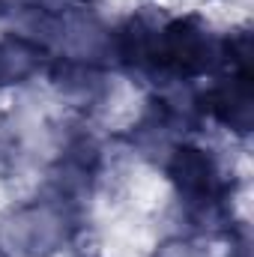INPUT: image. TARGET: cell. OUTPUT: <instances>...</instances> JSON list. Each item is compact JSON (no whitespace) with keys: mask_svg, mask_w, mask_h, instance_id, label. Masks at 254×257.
I'll list each match as a JSON object with an SVG mask.
<instances>
[{"mask_svg":"<svg viewBox=\"0 0 254 257\" xmlns=\"http://www.w3.org/2000/svg\"><path fill=\"white\" fill-rule=\"evenodd\" d=\"M48 60V48L33 36H3L0 39V90L30 81Z\"/></svg>","mask_w":254,"mask_h":257,"instance_id":"4","label":"cell"},{"mask_svg":"<svg viewBox=\"0 0 254 257\" xmlns=\"http://www.w3.org/2000/svg\"><path fill=\"white\" fill-rule=\"evenodd\" d=\"M153 257H209V251L186 236H171L165 242H159V248L153 251Z\"/></svg>","mask_w":254,"mask_h":257,"instance_id":"6","label":"cell"},{"mask_svg":"<svg viewBox=\"0 0 254 257\" xmlns=\"http://www.w3.org/2000/svg\"><path fill=\"white\" fill-rule=\"evenodd\" d=\"M12 9V0H0V15H6Z\"/></svg>","mask_w":254,"mask_h":257,"instance_id":"8","label":"cell"},{"mask_svg":"<svg viewBox=\"0 0 254 257\" xmlns=\"http://www.w3.org/2000/svg\"><path fill=\"white\" fill-rule=\"evenodd\" d=\"M218 54L221 39L197 15H183L156 24L144 72L162 81H194L218 69Z\"/></svg>","mask_w":254,"mask_h":257,"instance_id":"1","label":"cell"},{"mask_svg":"<svg viewBox=\"0 0 254 257\" xmlns=\"http://www.w3.org/2000/svg\"><path fill=\"white\" fill-rule=\"evenodd\" d=\"M51 81L63 90L66 96L84 99V102H93L102 93V87H105V78H102L96 63L78 60V57H63V54L51 63Z\"/></svg>","mask_w":254,"mask_h":257,"instance_id":"5","label":"cell"},{"mask_svg":"<svg viewBox=\"0 0 254 257\" xmlns=\"http://www.w3.org/2000/svg\"><path fill=\"white\" fill-rule=\"evenodd\" d=\"M18 150H21V138H18V132L9 126L6 120H0V174H6V171L15 165Z\"/></svg>","mask_w":254,"mask_h":257,"instance_id":"7","label":"cell"},{"mask_svg":"<svg viewBox=\"0 0 254 257\" xmlns=\"http://www.w3.org/2000/svg\"><path fill=\"white\" fill-rule=\"evenodd\" d=\"M75 203L60 197H42L15 206L0 221V254L3 257H54L72 242Z\"/></svg>","mask_w":254,"mask_h":257,"instance_id":"3","label":"cell"},{"mask_svg":"<svg viewBox=\"0 0 254 257\" xmlns=\"http://www.w3.org/2000/svg\"><path fill=\"white\" fill-rule=\"evenodd\" d=\"M165 174L197 224H227V180L215 156L197 144H174L165 156Z\"/></svg>","mask_w":254,"mask_h":257,"instance_id":"2","label":"cell"}]
</instances>
